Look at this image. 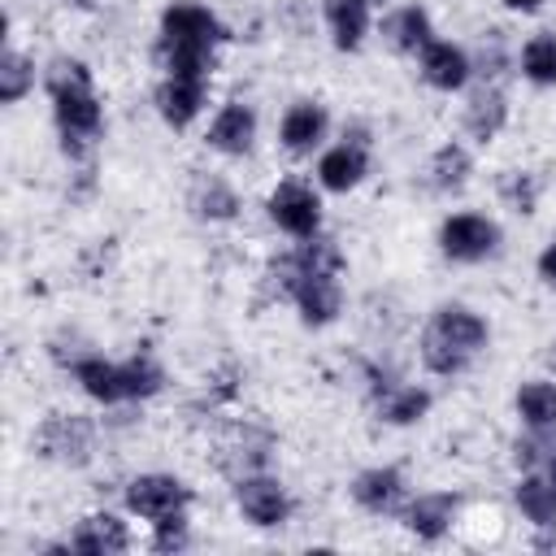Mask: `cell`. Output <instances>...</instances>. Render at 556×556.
I'll return each mask as SVG.
<instances>
[{"label": "cell", "mask_w": 556, "mask_h": 556, "mask_svg": "<svg viewBox=\"0 0 556 556\" xmlns=\"http://www.w3.org/2000/svg\"><path fill=\"white\" fill-rule=\"evenodd\" d=\"M74 4H78V9H96L100 0H74Z\"/></svg>", "instance_id": "40"}, {"label": "cell", "mask_w": 556, "mask_h": 556, "mask_svg": "<svg viewBox=\"0 0 556 556\" xmlns=\"http://www.w3.org/2000/svg\"><path fill=\"white\" fill-rule=\"evenodd\" d=\"M517 417L526 426H556V382L534 378L517 387Z\"/></svg>", "instance_id": "30"}, {"label": "cell", "mask_w": 556, "mask_h": 556, "mask_svg": "<svg viewBox=\"0 0 556 556\" xmlns=\"http://www.w3.org/2000/svg\"><path fill=\"white\" fill-rule=\"evenodd\" d=\"M352 500H356L365 513H374V517L400 513V508L408 504V495H404V473L391 469V465H374V469H365V473L352 478Z\"/></svg>", "instance_id": "13"}, {"label": "cell", "mask_w": 556, "mask_h": 556, "mask_svg": "<svg viewBox=\"0 0 556 556\" xmlns=\"http://www.w3.org/2000/svg\"><path fill=\"white\" fill-rule=\"evenodd\" d=\"M521 78H530L534 87H556V30H539L521 43L517 56Z\"/></svg>", "instance_id": "27"}, {"label": "cell", "mask_w": 556, "mask_h": 556, "mask_svg": "<svg viewBox=\"0 0 556 556\" xmlns=\"http://www.w3.org/2000/svg\"><path fill=\"white\" fill-rule=\"evenodd\" d=\"M252 139H256V113L243 100L222 104L217 117L208 122V135H204V143L213 152H222V156H248L252 152Z\"/></svg>", "instance_id": "11"}, {"label": "cell", "mask_w": 556, "mask_h": 556, "mask_svg": "<svg viewBox=\"0 0 556 556\" xmlns=\"http://www.w3.org/2000/svg\"><path fill=\"white\" fill-rule=\"evenodd\" d=\"M187 547H191V521H187V513H169V517L152 521V552L174 556V552H187Z\"/></svg>", "instance_id": "36"}, {"label": "cell", "mask_w": 556, "mask_h": 556, "mask_svg": "<svg viewBox=\"0 0 556 556\" xmlns=\"http://www.w3.org/2000/svg\"><path fill=\"white\" fill-rule=\"evenodd\" d=\"M52 122H56L61 152H65L70 165L96 161V143H100V130H104V109L96 100V87L52 96Z\"/></svg>", "instance_id": "3"}, {"label": "cell", "mask_w": 556, "mask_h": 556, "mask_svg": "<svg viewBox=\"0 0 556 556\" xmlns=\"http://www.w3.org/2000/svg\"><path fill=\"white\" fill-rule=\"evenodd\" d=\"M269 456H274V434H269L265 426H256V421H239V426H230V434L217 443L213 465H217L230 482H239V478H248V473H265V469H269Z\"/></svg>", "instance_id": "5"}, {"label": "cell", "mask_w": 556, "mask_h": 556, "mask_svg": "<svg viewBox=\"0 0 556 556\" xmlns=\"http://www.w3.org/2000/svg\"><path fill=\"white\" fill-rule=\"evenodd\" d=\"M122 382H126V404H139V400H152L165 387V369L148 352H139V356L122 361Z\"/></svg>", "instance_id": "31"}, {"label": "cell", "mask_w": 556, "mask_h": 556, "mask_svg": "<svg viewBox=\"0 0 556 556\" xmlns=\"http://www.w3.org/2000/svg\"><path fill=\"white\" fill-rule=\"evenodd\" d=\"M91 87V70L78 61V56H52L43 65V91L48 96H61V91H83Z\"/></svg>", "instance_id": "35"}, {"label": "cell", "mask_w": 556, "mask_h": 556, "mask_svg": "<svg viewBox=\"0 0 556 556\" xmlns=\"http://www.w3.org/2000/svg\"><path fill=\"white\" fill-rule=\"evenodd\" d=\"M547 369L556 374V339H552V348H547Z\"/></svg>", "instance_id": "39"}, {"label": "cell", "mask_w": 556, "mask_h": 556, "mask_svg": "<svg viewBox=\"0 0 556 556\" xmlns=\"http://www.w3.org/2000/svg\"><path fill=\"white\" fill-rule=\"evenodd\" d=\"M126 547H130V530L113 513H91L70 534V552H87V556H122Z\"/></svg>", "instance_id": "18"}, {"label": "cell", "mask_w": 556, "mask_h": 556, "mask_svg": "<svg viewBox=\"0 0 556 556\" xmlns=\"http://www.w3.org/2000/svg\"><path fill=\"white\" fill-rule=\"evenodd\" d=\"M326 126H330V117H326V109H321L317 100H295V104L282 113L278 139H282V148H287V152L308 156L313 148H321Z\"/></svg>", "instance_id": "17"}, {"label": "cell", "mask_w": 556, "mask_h": 556, "mask_svg": "<svg viewBox=\"0 0 556 556\" xmlns=\"http://www.w3.org/2000/svg\"><path fill=\"white\" fill-rule=\"evenodd\" d=\"M265 208H269V222H274L282 235H291V239H313V235L321 230V200H317L313 187H304V182H295V178L278 182V187L269 191Z\"/></svg>", "instance_id": "7"}, {"label": "cell", "mask_w": 556, "mask_h": 556, "mask_svg": "<svg viewBox=\"0 0 556 556\" xmlns=\"http://www.w3.org/2000/svg\"><path fill=\"white\" fill-rule=\"evenodd\" d=\"M513 500H517V508H521V517H526L530 526H539V530H556V486H552L547 473H539V469L521 473Z\"/></svg>", "instance_id": "24"}, {"label": "cell", "mask_w": 556, "mask_h": 556, "mask_svg": "<svg viewBox=\"0 0 556 556\" xmlns=\"http://www.w3.org/2000/svg\"><path fill=\"white\" fill-rule=\"evenodd\" d=\"M495 248H500V226L491 217H482V213H452L439 226V252L447 261L473 265V261L495 256Z\"/></svg>", "instance_id": "6"}, {"label": "cell", "mask_w": 556, "mask_h": 556, "mask_svg": "<svg viewBox=\"0 0 556 556\" xmlns=\"http://www.w3.org/2000/svg\"><path fill=\"white\" fill-rule=\"evenodd\" d=\"M74 382L91 395V400H100V404H126V382H122V361H104L100 352H91V356H83L74 369Z\"/></svg>", "instance_id": "22"}, {"label": "cell", "mask_w": 556, "mask_h": 556, "mask_svg": "<svg viewBox=\"0 0 556 556\" xmlns=\"http://www.w3.org/2000/svg\"><path fill=\"white\" fill-rule=\"evenodd\" d=\"M417 61H421V78H426L434 91H460V87L473 78L469 52L456 48V43H447V39H430Z\"/></svg>", "instance_id": "15"}, {"label": "cell", "mask_w": 556, "mask_h": 556, "mask_svg": "<svg viewBox=\"0 0 556 556\" xmlns=\"http://www.w3.org/2000/svg\"><path fill=\"white\" fill-rule=\"evenodd\" d=\"M191 504V486L169 478V473H139L126 482V508L143 521H161L169 513H187Z\"/></svg>", "instance_id": "8"}, {"label": "cell", "mask_w": 556, "mask_h": 556, "mask_svg": "<svg viewBox=\"0 0 556 556\" xmlns=\"http://www.w3.org/2000/svg\"><path fill=\"white\" fill-rule=\"evenodd\" d=\"M35 447H39V456H48V460H56V465L78 469V465H87L91 452H96V426H91L87 417H78V413H52V417L35 430Z\"/></svg>", "instance_id": "4"}, {"label": "cell", "mask_w": 556, "mask_h": 556, "mask_svg": "<svg viewBox=\"0 0 556 556\" xmlns=\"http://www.w3.org/2000/svg\"><path fill=\"white\" fill-rule=\"evenodd\" d=\"M187 208L200 222H230V217H239V195H235V187L226 178L195 174L191 178V191H187Z\"/></svg>", "instance_id": "20"}, {"label": "cell", "mask_w": 556, "mask_h": 556, "mask_svg": "<svg viewBox=\"0 0 556 556\" xmlns=\"http://www.w3.org/2000/svg\"><path fill=\"white\" fill-rule=\"evenodd\" d=\"M556 460V426H526V434L513 439V465L521 473L547 469Z\"/></svg>", "instance_id": "28"}, {"label": "cell", "mask_w": 556, "mask_h": 556, "mask_svg": "<svg viewBox=\"0 0 556 556\" xmlns=\"http://www.w3.org/2000/svg\"><path fill=\"white\" fill-rule=\"evenodd\" d=\"M504 4H508V9H517V13H534L543 0H504Z\"/></svg>", "instance_id": "38"}, {"label": "cell", "mask_w": 556, "mask_h": 556, "mask_svg": "<svg viewBox=\"0 0 556 556\" xmlns=\"http://www.w3.org/2000/svg\"><path fill=\"white\" fill-rule=\"evenodd\" d=\"M469 174H473V156H469V148L465 143H443L434 156H430V165H426V182L439 191V195H452V191H460L465 182H469Z\"/></svg>", "instance_id": "26"}, {"label": "cell", "mask_w": 556, "mask_h": 556, "mask_svg": "<svg viewBox=\"0 0 556 556\" xmlns=\"http://www.w3.org/2000/svg\"><path fill=\"white\" fill-rule=\"evenodd\" d=\"M382 39L395 48V52H408V56H421L426 43L434 39V26H430V13L417 9V4H404L395 13L382 17Z\"/></svg>", "instance_id": "21"}, {"label": "cell", "mask_w": 556, "mask_h": 556, "mask_svg": "<svg viewBox=\"0 0 556 556\" xmlns=\"http://www.w3.org/2000/svg\"><path fill=\"white\" fill-rule=\"evenodd\" d=\"M152 100H156L161 122H165V126H174V130H182V126H191V122L200 117V109H204V100H208V78L165 74Z\"/></svg>", "instance_id": "10"}, {"label": "cell", "mask_w": 556, "mask_h": 556, "mask_svg": "<svg viewBox=\"0 0 556 556\" xmlns=\"http://www.w3.org/2000/svg\"><path fill=\"white\" fill-rule=\"evenodd\" d=\"M547 478H552V486H556V460H552V465H547Z\"/></svg>", "instance_id": "41"}, {"label": "cell", "mask_w": 556, "mask_h": 556, "mask_svg": "<svg viewBox=\"0 0 556 556\" xmlns=\"http://www.w3.org/2000/svg\"><path fill=\"white\" fill-rule=\"evenodd\" d=\"M226 39V26L195 0H174L161 13V35H156V65L165 74H191L208 78L213 74V52Z\"/></svg>", "instance_id": "1"}, {"label": "cell", "mask_w": 556, "mask_h": 556, "mask_svg": "<svg viewBox=\"0 0 556 556\" xmlns=\"http://www.w3.org/2000/svg\"><path fill=\"white\" fill-rule=\"evenodd\" d=\"M369 174V148H356V143H334L321 152L317 161V182L326 191H352L361 178Z\"/></svg>", "instance_id": "19"}, {"label": "cell", "mask_w": 556, "mask_h": 556, "mask_svg": "<svg viewBox=\"0 0 556 556\" xmlns=\"http://www.w3.org/2000/svg\"><path fill=\"white\" fill-rule=\"evenodd\" d=\"M326 26L339 52H356L369 30V0H321Z\"/></svg>", "instance_id": "23"}, {"label": "cell", "mask_w": 556, "mask_h": 556, "mask_svg": "<svg viewBox=\"0 0 556 556\" xmlns=\"http://www.w3.org/2000/svg\"><path fill=\"white\" fill-rule=\"evenodd\" d=\"M300 269L304 274H343V252L334 239L326 235H313V239H300V248H291Z\"/></svg>", "instance_id": "34"}, {"label": "cell", "mask_w": 556, "mask_h": 556, "mask_svg": "<svg viewBox=\"0 0 556 556\" xmlns=\"http://www.w3.org/2000/svg\"><path fill=\"white\" fill-rule=\"evenodd\" d=\"M486 339H491V330H486V321L473 308H465V304H439L430 313V321L421 326L417 356H421V365L430 374L456 378V374H465L478 361V352L486 348Z\"/></svg>", "instance_id": "2"}, {"label": "cell", "mask_w": 556, "mask_h": 556, "mask_svg": "<svg viewBox=\"0 0 556 556\" xmlns=\"http://www.w3.org/2000/svg\"><path fill=\"white\" fill-rule=\"evenodd\" d=\"M539 278H543V282H556V239L539 252Z\"/></svg>", "instance_id": "37"}, {"label": "cell", "mask_w": 556, "mask_h": 556, "mask_svg": "<svg viewBox=\"0 0 556 556\" xmlns=\"http://www.w3.org/2000/svg\"><path fill=\"white\" fill-rule=\"evenodd\" d=\"M495 191H500L504 208H513L521 217H530L539 208V178L530 169H504L500 182H495Z\"/></svg>", "instance_id": "33"}, {"label": "cell", "mask_w": 556, "mask_h": 556, "mask_svg": "<svg viewBox=\"0 0 556 556\" xmlns=\"http://www.w3.org/2000/svg\"><path fill=\"white\" fill-rule=\"evenodd\" d=\"M469 65H473V74H478L482 83H500V78L513 70L508 39H504V30H500V26H491V30H482V35H478V48H473Z\"/></svg>", "instance_id": "29"}, {"label": "cell", "mask_w": 556, "mask_h": 556, "mask_svg": "<svg viewBox=\"0 0 556 556\" xmlns=\"http://www.w3.org/2000/svg\"><path fill=\"white\" fill-rule=\"evenodd\" d=\"M235 504H239V513H243L252 526H261V530L282 526L287 513H291L287 486H282L278 478H269V473H248V478H239V482H235Z\"/></svg>", "instance_id": "9"}, {"label": "cell", "mask_w": 556, "mask_h": 556, "mask_svg": "<svg viewBox=\"0 0 556 556\" xmlns=\"http://www.w3.org/2000/svg\"><path fill=\"white\" fill-rule=\"evenodd\" d=\"M291 304L300 308V321H304V326H313V330L330 326V321L343 313V287H339V274H304L300 287H295V300H291Z\"/></svg>", "instance_id": "12"}, {"label": "cell", "mask_w": 556, "mask_h": 556, "mask_svg": "<svg viewBox=\"0 0 556 556\" xmlns=\"http://www.w3.org/2000/svg\"><path fill=\"white\" fill-rule=\"evenodd\" d=\"M400 521H404L408 534H417L426 543H439L452 530V521H456V495L426 491V495H417V500H408L400 508Z\"/></svg>", "instance_id": "14"}, {"label": "cell", "mask_w": 556, "mask_h": 556, "mask_svg": "<svg viewBox=\"0 0 556 556\" xmlns=\"http://www.w3.org/2000/svg\"><path fill=\"white\" fill-rule=\"evenodd\" d=\"M374 408L387 426H413L430 413V391L426 387H413V382H395L387 387L382 395H374Z\"/></svg>", "instance_id": "25"}, {"label": "cell", "mask_w": 556, "mask_h": 556, "mask_svg": "<svg viewBox=\"0 0 556 556\" xmlns=\"http://www.w3.org/2000/svg\"><path fill=\"white\" fill-rule=\"evenodd\" d=\"M460 122H465V130L478 143H491L504 130V122H508V96H504V87L500 83H478L469 91V100H465V117Z\"/></svg>", "instance_id": "16"}, {"label": "cell", "mask_w": 556, "mask_h": 556, "mask_svg": "<svg viewBox=\"0 0 556 556\" xmlns=\"http://www.w3.org/2000/svg\"><path fill=\"white\" fill-rule=\"evenodd\" d=\"M30 87H35V61L22 56L17 48H4L0 52V100L4 104H17Z\"/></svg>", "instance_id": "32"}]
</instances>
